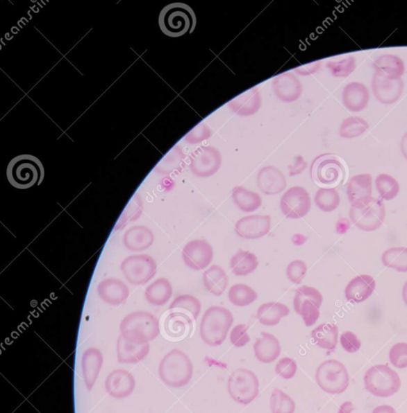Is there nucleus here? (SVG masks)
I'll use <instances>...</instances> for the list:
<instances>
[{
    "label": "nucleus",
    "mask_w": 407,
    "mask_h": 413,
    "mask_svg": "<svg viewBox=\"0 0 407 413\" xmlns=\"http://www.w3.org/2000/svg\"><path fill=\"white\" fill-rule=\"evenodd\" d=\"M158 26L161 31L170 37L191 34L197 26L196 14L186 3H170L162 9L158 17Z\"/></svg>",
    "instance_id": "nucleus-1"
},
{
    "label": "nucleus",
    "mask_w": 407,
    "mask_h": 413,
    "mask_svg": "<svg viewBox=\"0 0 407 413\" xmlns=\"http://www.w3.org/2000/svg\"><path fill=\"white\" fill-rule=\"evenodd\" d=\"M44 169L37 157L22 155L10 161L7 178L10 184L17 189H28L42 183Z\"/></svg>",
    "instance_id": "nucleus-2"
},
{
    "label": "nucleus",
    "mask_w": 407,
    "mask_h": 413,
    "mask_svg": "<svg viewBox=\"0 0 407 413\" xmlns=\"http://www.w3.org/2000/svg\"><path fill=\"white\" fill-rule=\"evenodd\" d=\"M234 323V316L223 307L213 306L207 309L201 319L200 335L204 342L210 346H221Z\"/></svg>",
    "instance_id": "nucleus-3"
},
{
    "label": "nucleus",
    "mask_w": 407,
    "mask_h": 413,
    "mask_svg": "<svg viewBox=\"0 0 407 413\" xmlns=\"http://www.w3.org/2000/svg\"><path fill=\"white\" fill-rule=\"evenodd\" d=\"M347 171L344 160L332 154L315 157L310 167V175L320 188H335L344 183Z\"/></svg>",
    "instance_id": "nucleus-4"
},
{
    "label": "nucleus",
    "mask_w": 407,
    "mask_h": 413,
    "mask_svg": "<svg viewBox=\"0 0 407 413\" xmlns=\"http://www.w3.org/2000/svg\"><path fill=\"white\" fill-rule=\"evenodd\" d=\"M160 376L172 387H182L191 380L193 365L185 353L174 350L163 358L160 364Z\"/></svg>",
    "instance_id": "nucleus-5"
},
{
    "label": "nucleus",
    "mask_w": 407,
    "mask_h": 413,
    "mask_svg": "<svg viewBox=\"0 0 407 413\" xmlns=\"http://www.w3.org/2000/svg\"><path fill=\"white\" fill-rule=\"evenodd\" d=\"M350 219L357 228L366 232L379 229L384 223L385 208L381 200L369 197L352 204Z\"/></svg>",
    "instance_id": "nucleus-6"
},
{
    "label": "nucleus",
    "mask_w": 407,
    "mask_h": 413,
    "mask_svg": "<svg viewBox=\"0 0 407 413\" xmlns=\"http://www.w3.org/2000/svg\"><path fill=\"white\" fill-rule=\"evenodd\" d=\"M121 329L122 336L126 340L136 342L152 340L160 333L157 318L150 313L143 311L128 315L122 322Z\"/></svg>",
    "instance_id": "nucleus-7"
},
{
    "label": "nucleus",
    "mask_w": 407,
    "mask_h": 413,
    "mask_svg": "<svg viewBox=\"0 0 407 413\" xmlns=\"http://www.w3.org/2000/svg\"><path fill=\"white\" fill-rule=\"evenodd\" d=\"M364 381L366 390L377 397L393 396L401 387L398 373L385 365H376L369 368L365 373Z\"/></svg>",
    "instance_id": "nucleus-8"
},
{
    "label": "nucleus",
    "mask_w": 407,
    "mask_h": 413,
    "mask_svg": "<svg viewBox=\"0 0 407 413\" xmlns=\"http://www.w3.org/2000/svg\"><path fill=\"white\" fill-rule=\"evenodd\" d=\"M315 378L322 390L331 395L341 394L349 385V375L344 364L331 360L317 367Z\"/></svg>",
    "instance_id": "nucleus-9"
},
{
    "label": "nucleus",
    "mask_w": 407,
    "mask_h": 413,
    "mask_svg": "<svg viewBox=\"0 0 407 413\" xmlns=\"http://www.w3.org/2000/svg\"><path fill=\"white\" fill-rule=\"evenodd\" d=\"M260 383L254 372L238 368L228 380V392L233 401L241 405H249L259 395Z\"/></svg>",
    "instance_id": "nucleus-10"
},
{
    "label": "nucleus",
    "mask_w": 407,
    "mask_h": 413,
    "mask_svg": "<svg viewBox=\"0 0 407 413\" xmlns=\"http://www.w3.org/2000/svg\"><path fill=\"white\" fill-rule=\"evenodd\" d=\"M322 301V295L315 288L304 286L297 290L294 307L295 312L304 319L306 326H314L319 319Z\"/></svg>",
    "instance_id": "nucleus-11"
},
{
    "label": "nucleus",
    "mask_w": 407,
    "mask_h": 413,
    "mask_svg": "<svg viewBox=\"0 0 407 413\" xmlns=\"http://www.w3.org/2000/svg\"><path fill=\"white\" fill-rule=\"evenodd\" d=\"M157 265L148 255H133L123 261L121 270L124 276L132 284H145L155 276Z\"/></svg>",
    "instance_id": "nucleus-12"
},
{
    "label": "nucleus",
    "mask_w": 407,
    "mask_h": 413,
    "mask_svg": "<svg viewBox=\"0 0 407 413\" xmlns=\"http://www.w3.org/2000/svg\"><path fill=\"white\" fill-rule=\"evenodd\" d=\"M221 166L222 155L215 147H198L192 154L190 169L199 178H208L215 175Z\"/></svg>",
    "instance_id": "nucleus-13"
},
{
    "label": "nucleus",
    "mask_w": 407,
    "mask_h": 413,
    "mask_svg": "<svg viewBox=\"0 0 407 413\" xmlns=\"http://www.w3.org/2000/svg\"><path fill=\"white\" fill-rule=\"evenodd\" d=\"M311 200L309 193L301 186H294L283 195L281 200L282 213L288 218L300 219L309 213Z\"/></svg>",
    "instance_id": "nucleus-14"
},
{
    "label": "nucleus",
    "mask_w": 407,
    "mask_h": 413,
    "mask_svg": "<svg viewBox=\"0 0 407 413\" xmlns=\"http://www.w3.org/2000/svg\"><path fill=\"white\" fill-rule=\"evenodd\" d=\"M182 258L187 267L194 270H205L213 258V249L204 240H194L183 247Z\"/></svg>",
    "instance_id": "nucleus-15"
},
{
    "label": "nucleus",
    "mask_w": 407,
    "mask_h": 413,
    "mask_svg": "<svg viewBox=\"0 0 407 413\" xmlns=\"http://www.w3.org/2000/svg\"><path fill=\"white\" fill-rule=\"evenodd\" d=\"M372 90L376 99L383 105H393L400 99L404 90V82L401 78L390 80L374 73L371 82Z\"/></svg>",
    "instance_id": "nucleus-16"
},
{
    "label": "nucleus",
    "mask_w": 407,
    "mask_h": 413,
    "mask_svg": "<svg viewBox=\"0 0 407 413\" xmlns=\"http://www.w3.org/2000/svg\"><path fill=\"white\" fill-rule=\"evenodd\" d=\"M271 216L252 215L245 216L235 225V233L242 238L251 240L265 237L270 232Z\"/></svg>",
    "instance_id": "nucleus-17"
},
{
    "label": "nucleus",
    "mask_w": 407,
    "mask_h": 413,
    "mask_svg": "<svg viewBox=\"0 0 407 413\" xmlns=\"http://www.w3.org/2000/svg\"><path fill=\"white\" fill-rule=\"evenodd\" d=\"M193 319L181 312L170 310L163 322V329L167 338L172 341H181L192 333Z\"/></svg>",
    "instance_id": "nucleus-18"
},
{
    "label": "nucleus",
    "mask_w": 407,
    "mask_h": 413,
    "mask_svg": "<svg viewBox=\"0 0 407 413\" xmlns=\"http://www.w3.org/2000/svg\"><path fill=\"white\" fill-rule=\"evenodd\" d=\"M272 87L278 99L285 103L299 100L304 90L299 78L291 72L277 76L273 80Z\"/></svg>",
    "instance_id": "nucleus-19"
},
{
    "label": "nucleus",
    "mask_w": 407,
    "mask_h": 413,
    "mask_svg": "<svg viewBox=\"0 0 407 413\" xmlns=\"http://www.w3.org/2000/svg\"><path fill=\"white\" fill-rule=\"evenodd\" d=\"M257 184L263 193L269 195L282 193L287 186L284 174L272 166H265L259 171Z\"/></svg>",
    "instance_id": "nucleus-20"
},
{
    "label": "nucleus",
    "mask_w": 407,
    "mask_h": 413,
    "mask_svg": "<svg viewBox=\"0 0 407 413\" xmlns=\"http://www.w3.org/2000/svg\"><path fill=\"white\" fill-rule=\"evenodd\" d=\"M342 96L347 109L354 112L363 111L370 99L368 87L359 82H352L347 85L342 91Z\"/></svg>",
    "instance_id": "nucleus-21"
},
{
    "label": "nucleus",
    "mask_w": 407,
    "mask_h": 413,
    "mask_svg": "<svg viewBox=\"0 0 407 413\" xmlns=\"http://www.w3.org/2000/svg\"><path fill=\"white\" fill-rule=\"evenodd\" d=\"M376 288L375 279L369 274H360L347 285L345 297L347 301L362 303L368 299Z\"/></svg>",
    "instance_id": "nucleus-22"
},
{
    "label": "nucleus",
    "mask_w": 407,
    "mask_h": 413,
    "mask_svg": "<svg viewBox=\"0 0 407 413\" xmlns=\"http://www.w3.org/2000/svg\"><path fill=\"white\" fill-rule=\"evenodd\" d=\"M261 103L259 90L256 87H252L231 100L229 107L238 116H250L259 111Z\"/></svg>",
    "instance_id": "nucleus-23"
},
{
    "label": "nucleus",
    "mask_w": 407,
    "mask_h": 413,
    "mask_svg": "<svg viewBox=\"0 0 407 413\" xmlns=\"http://www.w3.org/2000/svg\"><path fill=\"white\" fill-rule=\"evenodd\" d=\"M97 292L103 301L118 306L126 301L130 294L125 283L117 279H107L99 284Z\"/></svg>",
    "instance_id": "nucleus-24"
},
{
    "label": "nucleus",
    "mask_w": 407,
    "mask_h": 413,
    "mask_svg": "<svg viewBox=\"0 0 407 413\" xmlns=\"http://www.w3.org/2000/svg\"><path fill=\"white\" fill-rule=\"evenodd\" d=\"M155 240L152 231L146 226H133L124 235L123 243L131 252H142L150 248Z\"/></svg>",
    "instance_id": "nucleus-25"
},
{
    "label": "nucleus",
    "mask_w": 407,
    "mask_h": 413,
    "mask_svg": "<svg viewBox=\"0 0 407 413\" xmlns=\"http://www.w3.org/2000/svg\"><path fill=\"white\" fill-rule=\"evenodd\" d=\"M374 73L390 80H399L404 75L405 64L403 59L394 54H384L373 63Z\"/></svg>",
    "instance_id": "nucleus-26"
},
{
    "label": "nucleus",
    "mask_w": 407,
    "mask_h": 413,
    "mask_svg": "<svg viewBox=\"0 0 407 413\" xmlns=\"http://www.w3.org/2000/svg\"><path fill=\"white\" fill-rule=\"evenodd\" d=\"M254 352L258 360L263 363H271L280 356L281 348L278 339L272 334L261 333V337L254 344Z\"/></svg>",
    "instance_id": "nucleus-27"
},
{
    "label": "nucleus",
    "mask_w": 407,
    "mask_h": 413,
    "mask_svg": "<svg viewBox=\"0 0 407 413\" xmlns=\"http://www.w3.org/2000/svg\"><path fill=\"white\" fill-rule=\"evenodd\" d=\"M373 178L370 174L357 175L350 179L347 186V195L351 204L371 197Z\"/></svg>",
    "instance_id": "nucleus-28"
},
{
    "label": "nucleus",
    "mask_w": 407,
    "mask_h": 413,
    "mask_svg": "<svg viewBox=\"0 0 407 413\" xmlns=\"http://www.w3.org/2000/svg\"><path fill=\"white\" fill-rule=\"evenodd\" d=\"M338 336V327L331 323L322 324L311 333L315 345L329 351H333L336 348Z\"/></svg>",
    "instance_id": "nucleus-29"
},
{
    "label": "nucleus",
    "mask_w": 407,
    "mask_h": 413,
    "mask_svg": "<svg viewBox=\"0 0 407 413\" xmlns=\"http://www.w3.org/2000/svg\"><path fill=\"white\" fill-rule=\"evenodd\" d=\"M203 282L208 292L213 296L221 297L226 290L228 277L224 270L213 265L204 272Z\"/></svg>",
    "instance_id": "nucleus-30"
},
{
    "label": "nucleus",
    "mask_w": 407,
    "mask_h": 413,
    "mask_svg": "<svg viewBox=\"0 0 407 413\" xmlns=\"http://www.w3.org/2000/svg\"><path fill=\"white\" fill-rule=\"evenodd\" d=\"M290 310L285 304L278 302H269L262 304L258 309L257 318L266 326H275L279 324L282 317H287Z\"/></svg>",
    "instance_id": "nucleus-31"
},
{
    "label": "nucleus",
    "mask_w": 407,
    "mask_h": 413,
    "mask_svg": "<svg viewBox=\"0 0 407 413\" xmlns=\"http://www.w3.org/2000/svg\"><path fill=\"white\" fill-rule=\"evenodd\" d=\"M173 289L169 280L161 278L149 286L145 296L149 303L156 306H165L171 299Z\"/></svg>",
    "instance_id": "nucleus-32"
},
{
    "label": "nucleus",
    "mask_w": 407,
    "mask_h": 413,
    "mask_svg": "<svg viewBox=\"0 0 407 413\" xmlns=\"http://www.w3.org/2000/svg\"><path fill=\"white\" fill-rule=\"evenodd\" d=\"M259 265L257 257L253 253L240 249L231 260V268L236 276H246L255 272Z\"/></svg>",
    "instance_id": "nucleus-33"
},
{
    "label": "nucleus",
    "mask_w": 407,
    "mask_h": 413,
    "mask_svg": "<svg viewBox=\"0 0 407 413\" xmlns=\"http://www.w3.org/2000/svg\"><path fill=\"white\" fill-rule=\"evenodd\" d=\"M232 198L238 208L244 213H252L259 209L262 205L260 195L243 186H236L233 190Z\"/></svg>",
    "instance_id": "nucleus-34"
},
{
    "label": "nucleus",
    "mask_w": 407,
    "mask_h": 413,
    "mask_svg": "<svg viewBox=\"0 0 407 413\" xmlns=\"http://www.w3.org/2000/svg\"><path fill=\"white\" fill-rule=\"evenodd\" d=\"M369 125L363 118L350 116L342 121L340 127V136L342 139H356L369 130Z\"/></svg>",
    "instance_id": "nucleus-35"
},
{
    "label": "nucleus",
    "mask_w": 407,
    "mask_h": 413,
    "mask_svg": "<svg viewBox=\"0 0 407 413\" xmlns=\"http://www.w3.org/2000/svg\"><path fill=\"white\" fill-rule=\"evenodd\" d=\"M381 262L385 267L399 272H407V248L394 247L385 250Z\"/></svg>",
    "instance_id": "nucleus-36"
},
{
    "label": "nucleus",
    "mask_w": 407,
    "mask_h": 413,
    "mask_svg": "<svg viewBox=\"0 0 407 413\" xmlns=\"http://www.w3.org/2000/svg\"><path fill=\"white\" fill-rule=\"evenodd\" d=\"M170 310L185 313L195 322L201 313V304L199 299L191 295H183L172 303Z\"/></svg>",
    "instance_id": "nucleus-37"
},
{
    "label": "nucleus",
    "mask_w": 407,
    "mask_h": 413,
    "mask_svg": "<svg viewBox=\"0 0 407 413\" xmlns=\"http://www.w3.org/2000/svg\"><path fill=\"white\" fill-rule=\"evenodd\" d=\"M228 297L235 306L246 307L256 301L258 295L247 285L235 284L231 288Z\"/></svg>",
    "instance_id": "nucleus-38"
},
{
    "label": "nucleus",
    "mask_w": 407,
    "mask_h": 413,
    "mask_svg": "<svg viewBox=\"0 0 407 413\" xmlns=\"http://www.w3.org/2000/svg\"><path fill=\"white\" fill-rule=\"evenodd\" d=\"M375 184L381 197L385 200H394L399 193V184L393 176L381 174L376 177Z\"/></svg>",
    "instance_id": "nucleus-39"
},
{
    "label": "nucleus",
    "mask_w": 407,
    "mask_h": 413,
    "mask_svg": "<svg viewBox=\"0 0 407 413\" xmlns=\"http://www.w3.org/2000/svg\"><path fill=\"white\" fill-rule=\"evenodd\" d=\"M315 202L320 210L330 213L338 208L340 197L335 188H320L317 191Z\"/></svg>",
    "instance_id": "nucleus-40"
},
{
    "label": "nucleus",
    "mask_w": 407,
    "mask_h": 413,
    "mask_svg": "<svg viewBox=\"0 0 407 413\" xmlns=\"http://www.w3.org/2000/svg\"><path fill=\"white\" fill-rule=\"evenodd\" d=\"M270 407L272 413H294L296 410L294 400L278 388L272 393Z\"/></svg>",
    "instance_id": "nucleus-41"
},
{
    "label": "nucleus",
    "mask_w": 407,
    "mask_h": 413,
    "mask_svg": "<svg viewBox=\"0 0 407 413\" xmlns=\"http://www.w3.org/2000/svg\"><path fill=\"white\" fill-rule=\"evenodd\" d=\"M356 67V61L354 56H346L339 60L330 61L326 63L331 76L335 78H347L354 72Z\"/></svg>",
    "instance_id": "nucleus-42"
},
{
    "label": "nucleus",
    "mask_w": 407,
    "mask_h": 413,
    "mask_svg": "<svg viewBox=\"0 0 407 413\" xmlns=\"http://www.w3.org/2000/svg\"><path fill=\"white\" fill-rule=\"evenodd\" d=\"M390 360L394 367L399 369L407 367V343H397L390 351Z\"/></svg>",
    "instance_id": "nucleus-43"
},
{
    "label": "nucleus",
    "mask_w": 407,
    "mask_h": 413,
    "mask_svg": "<svg viewBox=\"0 0 407 413\" xmlns=\"http://www.w3.org/2000/svg\"><path fill=\"white\" fill-rule=\"evenodd\" d=\"M307 272L306 264L301 260L292 261L288 265L286 273L292 283L299 284L306 276Z\"/></svg>",
    "instance_id": "nucleus-44"
},
{
    "label": "nucleus",
    "mask_w": 407,
    "mask_h": 413,
    "mask_svg": "<svg viewBox=\"0 0 407 413\" xmlns=\"http://www.w3.org/2000/svg\"><path fill=\"white\" fill-rule=\"evenodd\" d=\"M297 371V363L290 358H281L276 366V373L277 375L287 380L294 378Z\"/></svg>",
    "instance_id": "nucleus-45"
},
{
    "label": "nucleus",
    "mask_w": 407,
    "mask_h": 413,
    "mask_svg": "<svg viewBox=\"0 0 407 413\" xmlns=\"http://www.w3.org/2000/svg\"><path fill=\"white\" fill-rule=\"evenodd\" d=\"M211 136L212 131L210 128L208 127L206 123L202 122L195 128H193L190 134H187L186 140L188 141V143L192 145L198 144L210 139Z\"/></svg>",
    "instance_id": "nucleus-46"
},
{
    "label": "nucleus",
    "mask_w": 407,
    "mask_h": 413,
    "mask_svg": "<svg viewBox=\"0 0 407 413\" xmlns=\"http://www.w3.org/2000/svg\"><path fill=\"white\" fill-rule=\"evenodd\" d=\"M247 331L248 326L243 324H238V326L233 328L230 335L232 345L237 348H241L247 345L251 341Z\"/></svg>",
    "instance_id": "nucleus-47"
},
{
    "label": "nucleus",
    "mask_w": 407,
    "mask_h": 413,
    "mask_svg": "<svg viewBox=\"0 0 407 413\" xmlns=\"http://www.w3.org/2000/svg\"><path fill=\"white\" fill-rule=\"evenodd\" d=\"M340 344L347 353H354L358 351L361 347V342L355 333L347 331L342 334Z\"/></svg>",
    "instance_id": "nucleus-48"
},
{
    "label": "nucleus",
    "mask_w": 407,
    "mask_h": 413,
    "mask_svg": "<svg viewBox=\"0 0 407 413\" xmlns=\"http://www.w3.org/2000/svg\"><path fill=\"white\" fill-rule=\"evenodd\" d=\"M320 62H315L310 64H306L305 66L300 67L296 69V72L300 76H310L319 70L320 67Z\"/></svg>",
    "instance_id": "nucleus-49"
},
{
    "label": "nucleus",
    "mask_w": 407,
    "mask_h": 413,
    "mask_svg": "<svg viewBox=\"0 0 407 413\" xmlns=\"http://www.w3.org/2000/svg\"><path fill=\"white\" fill-rule=\"evenodd\" d=\"M296 160L295 164L290 167L291 176L301 173L302 170H305L307 166L306 162L301 156L296 157Z\"/></svg>",
    "instance_id": "nucleus-50"
},
{
    "label": "nucleus",
    "mask_w": 407,
    "mask_h": 413,
    "mask_svg": "<svg viewBox=\"0 0 407 413\" xmlns=\"http://www.w3.org/2000/svg\"><path fill=\"white\" fill-rule=\"evenodd\" d=\"M349 220L346 218H342L338 220L335 226V232L338 234H344L350 229Z\"/></svg>",
    "instance_id": "nucleus-51"
},
{
    "label": "nucleus",
    "mask_w": 407,
    "mask_h": 413,
    "mask_svg": "<svg viewBox=\"0 0 407 413\" xmlns=\"http://www.w3.org/2000/svg\"><path fill=\"white\" fill-rule=\"evenodd\" d=\"M354 410V404L351 402L347 401L340 407L338 413H351Z\"/></svg>",
    "instance_id": "nucleus-52"
},
{
    "label": "nucleus",
    "mask_w": 407,
    "mask_h": 413,
    "mask_svg": "<svg viewBox=\"0 0 407 413\" xmlns=\"http://www.w3.org/2000/svg\"><path fill=\"white\" fill-rule=\"evenodd\" d=\"M372 413H397L393 407L390 405H380L376 407Z\"/></svg>",
    "instance_id": "nucleus-53"
},
{
    "label": "nucleus",
    "mask_w": 407,
    "mask_h": 413,
    "mask_svg": "<svg viewBox=\"0 0 407 413\" xmlns=\"http://www.w3.org/2000/svg\"><path fill=\"white\" fill-rule=\"evenodd\" d=\"M400 148L401 154H403L405 159L407 160V132L401 139Z\"/></svg>",
    "instance_id": "nucleus-54"
},
{
    "label": "nucleus",
    "mask_w": 407,
    "mask_h": 413,
    "mask_svg": "<svg viewBox=\"0 0 407 413\" xmlns=\"http://www.w3.org/2000/svg\"><path fill=\"white\" fill-rule=\"evenodd\" d=\"M306 240V238L304 237V236H302L301 234H296L294 235V238H292V242H294V244L299 245L305 243Z\"/></svg>",
    "instance_id": "nucleus-55"
},
{
    "label": "nucleus",
    "mask_w": 407,
    "mask_h": 413,
    "mask_svg": "<svg viewBox=\"0 0 407 413\" xmlns=\"http://www.w3.org/2000/svg\"><path fill=\"white\" fill-rule=\"evenodd\" d=\"M403 299L407 306V281L406 282L403 290Z\"/></svg>",
    "instance_id": "nucleus-56"
}]
</instances>
